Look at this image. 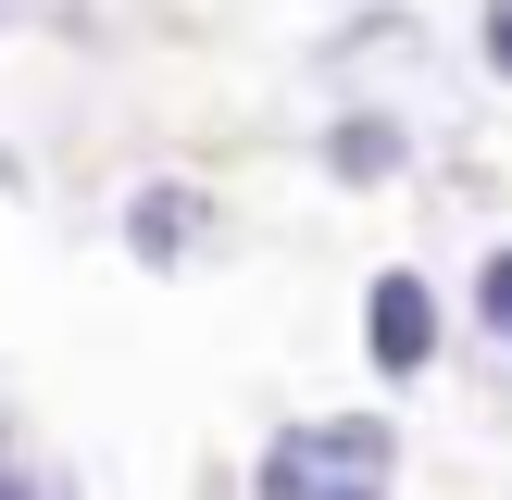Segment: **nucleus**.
<instances>
[{"label":"nucleus","mask_w":512,"mask_h":500,"mask_svg":"<svg viewBox=\"0 0 512 500\" xmlns=\"http://www.w3.org/2000/svg\"><path fill=\"white\" fill-rule=\"evenodd\" d=\"M388 163H400L388 125H350V138H338V175H388Z\"/></svg>","instance_id":"4"},{"label":"nucleus","mask_w":512,"mask_h":500,"mask_svg":"<svg viewBox=\"0 0 512 500\" xmlns=\"http://www.w3.org/2000/svg\"><path fill=\"white\" fill-rule=\"evenodd\" d=\"M488 63L512 75V0H488Z\"/></svg>","instance_id":"6"},{"label":"nucleus","mask_w":512,"mask_h":500,"mask_svg":"<svg viewBox=\"0 0 512 500\" xmlns=\"http://www.w3.org/2000/svg\"><path fill=\"white\" fill-rule=\"evenodd\" d=\"M0 500H25V475H0Z\"/></svg>","instance_id":"7"},{"label":"nucleus","mask_w":512,"mask_h":500,"mask_svg":"<svg viewBox=\"0 0 512 500\" xmlns=\"http://www.w3.org/2000/svg\"><path fill=\"white\" fill-rule=\"evenodd\" d=\"M363 350L388 375H425L438 363V288H425V275H375L363 288Z\"/></svg>","instance_id":"2"},{"label":"nucleus","mask_w":512,"mask_h":500,"mask_svg":"<svg viewBox=\"0 0 512 500\" xmlns=\"http://www.w3.org/2000/svg\"><path fill=\"white\" fill-rule=\"evenodd\" d=\"M400 463V438L375 413H338V425H275L263 450V500H375Z\"/></svg>","instance_id":"1"},{"label":"nucleus","mask_w":512,"mask_h":500,"mask_svg":"<svg viewBox=\"0 0 512 500\" xmlns=\"http://www.w3.org/2000/svg\"><path fill=\"white\" fill-rule=\"evenodd\" d=\"M188 238H200V188H138L125 200V250L138 263H188Z\"/></svg>","instance_id":"3"},{"label":"nucleus","mask_w":512,"mask_h":500,"mask_svg":"<svg viewBox=\"0 0 512 500\" xmlns=\"http://www.w3.org/2000/svg\"><path fill=\"white\" fill-rule=\"evenodd\" d=\"M475 300H488V325H500V338H512V250H500V263H488V275H475Z\"/></svg>","instance_id":"5"}]
</instances>
